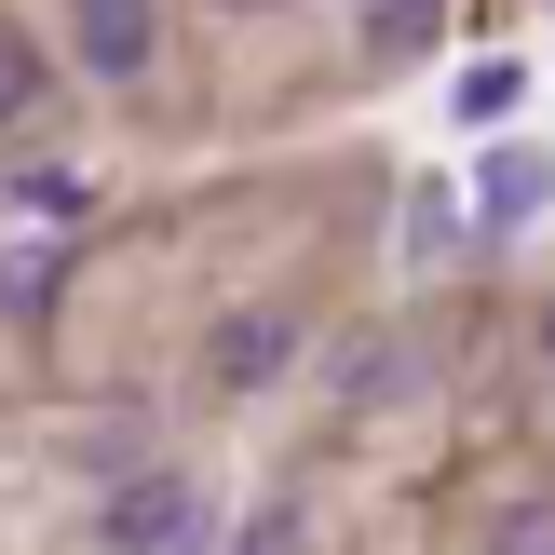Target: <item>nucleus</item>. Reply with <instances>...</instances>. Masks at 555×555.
Wrapping results in <instances>:
<instances>
[{"label": "nucleus", "instance_id": "obj_1", "mask_svg": "<svg viewBox=\"0 0 555 555\" xmlns=\"http://www.w3.org/2000/svg\"><path fill=\"white\" fill-rule=\"evenodd\" d=\"M68 54L95 81H150V54H163V0H68Z\"/></svg>", "mask_w": 555, "mask_h": 555}, {"label": "nucleus", "instance_id": "obj_2", "mask_svg": "<svg viewBox=\"0 0 555 555\" xmlns=\"http://www.w3.org/2000/svg\"><path fill=\"white\" fill-rule=\"evenodd\" d=\"M285 366H298V312H217V339H204L217 393H258V379H285Z\"/></svg>", "mask_w": 555, "mask_h": 555}, {"label": "nucleus", "instance_id": "obj_3", "mask_svg": "<svg viewBox=\"0 0 555 555\" xmlns=\"http://www.w3.org/2000/svg\"><path fill=\"white\" fill-rule=\"evenodd\" d=\"M108 542H204V502H190V475H135L122 502H108Z\"/></svg>", "mask_w": 555, "mask_h": 555}, {"label": "nucleus", "instance_id": "obj_4", "mask_svg": "<svg viewBox=\"0 0 555 555\" xmlns=\"http://www.w3.org/2000/svg\"><path fill=\"white\" fill-rule=\"evenodd\" d=\"M434 41H448V0H366V27H352L366 68H421Z\"/></svg>", "mask_w": 555, "mask_h": 555}, {"label": "nucleus", "instance_id": "obj_5", "mask_svg": "<svg viewBox=\"0 0 555 555\" xmlns=\"http://www.w3.org/2000/svg\"><path fill=\"white\" fill-rule=\"evenodd\" d=\"M475 204H488V217H502V231H515V217H542V204H555V163H542V150H488Z\"/></svg>", "mask_w": 555, "mask_h": 555}, {"label": "nucleus", "instance_id": "obj_6", "mask_svg": "<svg viewBox=\"0 0 555 555\" xmlns=\"http://www.w3.org/2000/svg\"><path fill=\"white\" fill-rule=\"evenodd\" d=\"M339 393H352V406L406 393V339H339Z\"/></svg>", "mask_w": 555, "mask_h": 555}, {"label": "nucleus", "instance_id": "obj_7", "mask_svg": "<svg viewBox=\"0 0 555 555\" xmlns=\"http://www.w3.org/2000/svg\"><path fill=\"white\" fill-rule=\"evenodd\" d=\"M27 108H41V54L0 27V122H27Z\"/></svg>", "mask_w": 555, "mask_h": 555}, {"label": "nucleus", "instance_id": "obj_8", "mask_svg": "<svg viewBox=\"0 0 555 555\" xmlns=\"http://www.w3.org/2000/svg\"><path fill=\"white\" fill-rule=\"evenodd\" d=\"M448 244H461V204H448V190H421V204H406V258H448Z\"/></svg>", "mask_w": 555, "mask_h": 555}, {"label": "nucleus", "instance_id": "obj_9", "mask_svg": "<svg viewBox=\"0 0 555 555\" xmlns=\"http://www.w3.org/2000/svg\"><path fill=\"white\" fill-rule=\"evenodd\" d=\"M54 298V258H0V312H41Z\"/></svg>", "mask_w": 555, "mask_h": 555}]
</instances>
